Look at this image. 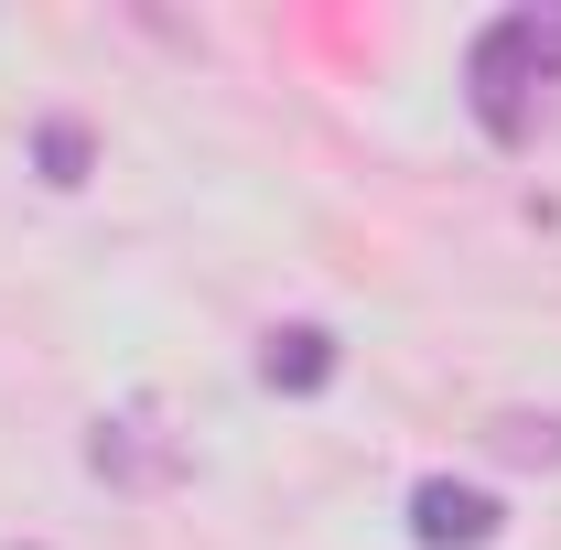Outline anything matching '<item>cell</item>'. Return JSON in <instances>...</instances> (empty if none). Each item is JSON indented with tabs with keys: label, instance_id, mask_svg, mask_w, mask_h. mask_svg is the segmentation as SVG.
Masks as SVG:
<instances>
[{
	"label": "cell",
	"instance_id": "cell-1",
	"mask_svg": "<svg viewBox=\"0 0 561 550\" xmlns=\"http://www.w3.org/2000/svg\"><path fill=\"white\" fill-rule=\"evenodd\" d=\"M551 76H540V55H529V11H496L486 33L465 44V98H476V130L496 140V151H518L529 140V98H540Z\"/></svg>",
	"mask_w": 561,
	"mask_h": 550
},
{
	"label": "cell",
	"instance_id": "cell-2",
	"mask_svg": "<svg viewBox=\"0 0 561 550\" xmlns=\"http://www.w3.org/2000/svg\"><path fill=\"white\" fill-rule=\"evenodd\" d=\"M507 529V507H496L486 485H454V475H421L411 485V540L421 550H486Z\"/></svg>",
	"mask_w": 561,
	"mask_h": 550
},
{
	"label": "cell",
	"instance_id": "cell-3",
	"mask_svg": "<svg viewBox=\"0 0 561 550\" xmlns=\"http://www.w3.org/2000/svg\"><path fill=\"white\" fill-rule=\"evenodd\" d=\"M260 378H271L280 400L335 389V335H324V324H271V335H260Z\"/></svg>",
	"mask_w": 561,
	"mask_h": 550
},
{
	"label": "cell",
	"instance_id": "cell-4",
	"mask_svg": "<svg viewBox=\"0 0 561 550\" xmlns=\"http://www.w3.org/2000/svg\"><path fill=\"white\" fill-rule=\"evenodd\" d=\"M486 454H496V465H561V421L496 411V421H486Z\"/></svg>",
	"mask_w": 561,
	"mask_h": 550
},
{
	"label": "cell",
	"instance_id": "cell-5",
	"mask_svg": "<svg viewBox=\"0 0 561 550\" xmlns=\"http://www.w3.org/2000/svg\"><path fill=\"white\" fill-rule=\"evenodd\" d=\"M33 162H44V184H87V162H98V140H87V119H44V140H33Z\"/></svg>",
	"mask_w": 561,
	"mask_h": 550
},
{
	"label": "cell",
	"instance_id": "cell-6",
	"mask_svg": "<svg viewBox=\"0 0 561 550\" xmlns=\"http://www.w3.org/2000/svg\"><path fill=\"white\" fill-rule=\"evenodd\" d=\"M87 465H98V475H162V465L140 454V421H98V443H87Z\"/></svg>",
	"mask_w": 561,
	"mask_h": 550
}]
</instances>
